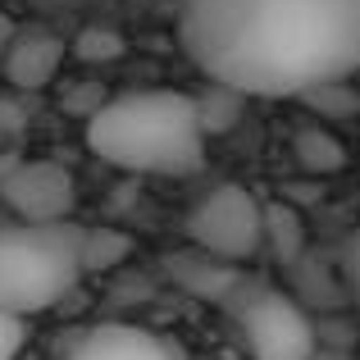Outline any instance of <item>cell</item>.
Instances as JSON below:
<instances>
[{
    "label": "cell",
    "instance_id": "cell-9",
    "mask_svg": "<svg viewBox=\"0 0 360 360\" xmlns=\"http://www.w3.org/2000/svg\"><path fill=\"white\" fill-rule=\"evenodd\" d=\"M165 269L183 292H192L196 301H214V306H224V301L233 297V288L246 278L242 264H229V260H219V255H205V251H196V246L183 251V255H169Z\"/></svg>",
    "mask_w": 360,
    "mask_h": 360
},
{
    "label": "cell",
    "instance_id": "cell-5",
    "mask_svg": "<svg viewBox=\"0 0 360 360\" xmlns=\"http://www.w3.org/2000/svg\"><path fill=\"white\" fill-rule=\"evenodd\" d=\"M187 242L229 264H246L260 251V201L238 183L214 187L187 214Z\"/></svg>",
    "mask_w": 360,
    "mask_h": 360
},
{
    "label": "cell",
    "instance_id": "cell-7",
    "mask_svg": "<svg viewBox=\"0 0 360 360\" xmlns=\"http://www.w3.org/2000/svg\"><path fill=\"white\" fill-rule=\"evenodd\" d=\"M64 69V41L46 27H27V32H14L0 55V73H5L9 87L18 91H41L60 78Z\"/></svg>",
    "mask_w": 360,
    "mask_h": 360
},
{
    "label": "cell",
    "instance_id": "cell-12",
    "mask_svg": "<svg viewBox=\"0 0 360 360\" xmlns=\"http://www.w3.org/2000/svg\"><path fill=\"white\" fill-rule=\"evenodd\" d=\"M242 105H246V96H242V91H233V87H219V82H210V87H205L201 96H196V115H201V128H205V137H219V132H229L233 123H238Z\"/></svg>",
    "mask_w": 360,
    "mask_h": 360
},
{
    "label": "cell",
    "instance_id": "cell-15",
    "mask_svg": "<svg viewBox=\"0 0 360 360\" xmlns=\"http://www.w3.org/2000/svg\"><path fill=\"white\" fill-rule=\"evenodd\" d=\"M338 278H342L347 297L360 306V229H352L338 242Z\"/></svg>",
    "mask_w": 360,
    "mask_h": 360
},
{
    "label": "cell",
    "instance_id": "cell-3",
    "mask_svg": "<svg viewBox=\"0 0 360 360\" xmlns=\"http://www.w3.org/2000/svg\"><path fill=\"white\" fill-rule=\"evenodd\" d=\"M82 278V229L60 224H5L0 229V310L37 315L64 301Z\"/></svg>",
    "mask_w": 360,
    "mask_h": 360
},
{
    "label": "cell",
    "instance_id": "cell-18",
    "mask_svg": "<svg viewBox=\"0 0 360 360\" xmlns=\"http://www.w3.org/2000/svg\"><path fill=\"white\" fill-rule=\"evenodd\" d=\"M0 146H5V128H0Z\"/></svg>",
    "mask_w": 360,
    "mask_h": 360
},
{
    "label": "cell",
    "instance_id": "cell-11",
    "mask_svg": "<svg viewBox=\"0 0 360 360\" xmlns=\"http://www.w3.org/2000/svg\"><path fill=\"white\" fill-rule=\"evenodd\" d=\"M292 155H297V165L306 169V174H315V178L347 169V146L328 128H319V123L297 128V137H292Z\"/></svg>",
    "mask_w": 360,
    "mask_h": 360
},
{
    "label": "cell",
    "instance_id": "cell-6",
    "mask_svg": "<svg viewBox=\"0 0 360 360\" xmlns=\"http://www.w3.org/2000/svg\"><path fill=\"white\" fill-rule=\"evenodd\" d=\"M0 201L23 224H60L78 205V183L55 160H18L0 174Z\"/></svg>",
    "mask_w": 360,
    "mask_h": 360
},
{
    "label": "cell",
    "instance_id": "cell-10",
    "mask_svg": "<svg viewBox=\"0 0 360 360\" xmlns=\"http://www.w3.org/2000/svg\"><path fill=\"white\" fill-rule=\"evenodd\" d=\"M260 251H269V260L283 269H292L306 255V224L288 201L260 205Z\"/></svg>",
    "mask_w": 360,
    "mask_h": 360
},
{
    "label": "cell",
    "instance_id": "cell-1",
    "mask_svg": "<svg viewBox=\"0 0 360 360\" xmlns=\"http://www.w3.org/2000/svg\"><path fill=\"white\" fill-rule=\"evenodd\" d=\"M187 60L242 96L360 78V0H174Z\"/></svg>",
    "mask_w": 360,
    "mask_h": 360
},
{
    "label": "cell",
    "instance_id": "cell-4",
    "mask_svg": "<svg viewBox=\"0 0 360 360\" xmlns=\"http://www.w3.org/2000/svg\"><path fill=\"white\" fill-rule=\"evenodd\" d=\"M224 310L233 315V328L251 360H310L319 347L315 319L301 310V301L269 288L264 278H242Z\"/></svg>",
    "mask_w": 360,
    "mask_h": 360
},
{
    "label": "cell",
    "instance_id": "cell-2",
    "mask_svg": "<svg viewBox=\"0 0 360 360\" xmlns=\"http://www.w3.org/2000/svg\"><path fill=\"white\" fill-rule=\"evenodd\" d=\"M205 141L196 96L178 87L123 91L87 119V150L128 174L187 178L205 165Z\"/></svg>",
    "mask_w": 360,
    "mask_h": 360
},
{
    "label": "cell",
    "instance_id": "cell-13",
    "mask_svg": "<svg viewBox=\"0 0 360 360\" xmlns=\"http://www.w3.org/2000/svg\"><path fill=\"white\" fill-rule=\"evenodd\" d=\"M132 238L115 229H82V274L87 269H110V264L128 260Z\"/></svg>",
    "mask_w": 360,
    "mask_h": 360
},
{
    "label": "cell",
    "instance_id": "cell-8",
    "mask_svg": "<svg viewBox=\"0 0 360 360\" xmlns=\"http://www.w3.org/2000/svg\"><path fill=\"white\" fill-rule=\"evenodd\" d=\"M69 360H187V352L165 333L137 324H101L69 352Z\"/></svg>",
    "mask_w": 360,
    "mask_h": 360
},
{
    "label": "cell",
    "instance_id": "cell-17",
    "mask_svg": "<svg viewBox=\"0 0 360 360\" xmlns=\"http://www.w3.org/2000/svg\"><path fill=\"white\" fill-rule=\"evenodd\" d=\"M18 27H14V18L5 14V9H0V55H5V46H9V37H14Z\"/></svg>",
    "mask_w": 360,
    "mask_h": 360
},
{
    "label": "cell",
    "instance_id": "cell-16",
    "mask_svg": "<svg viewBox=\"0 0 360 360\" xmlns=\"http://www.w3.org/2000/svg\"><path fill=\"white\" fill-rule=\"evenodd\" d=\"M23 342H27V319L0 310V360H14L23 352Z\"/></svg>",
    "mask_w": 360,
    "mask_h": 360
},
{
    "label": "cell",
    "instance_id": "cell-14",
    "mask_svg": "<svg viewBox=\"0 0 360 360\" xmlns=\"http://www.w3.org/2000/svg\"><path fill=\"white\" fill-rule=\"evenodd\" d=\"M123 51H128L123 32H119V27H101V23L82 27L78 41H73V55H78L82 64H110V60H119Z\"/></svg>",
    "mask_w": 360,
    "mask_h": 360
}]
</instances>
